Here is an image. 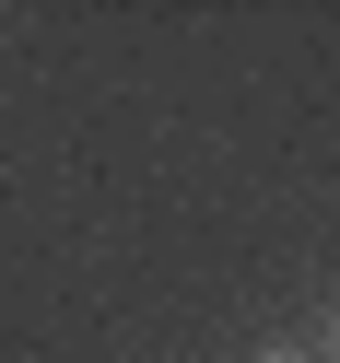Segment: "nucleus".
Wrapping results in <instances>:
<instances>
[{
  "label": "nucleus",
  "instance_id": "f257e3e1",
  "mask_svg": "<svg viewBox=\"0 0 340 363\" xmlns=\"http://www.w3.org/2000/svg\"><path fill=\"white\" fill-rule=\"evenodd\" d=\"M258 363H305V352H258Z\"/></svg>",
  "mask_w": 340,
  "mask_h": 363
},
{
  "label": "nucleus",
  "instance_id": "f03ea898",
  "mask_svg": "<svg viewBox=\"0 0 340 363\" xmlns=\"http://www.w3.org/2000/svg\"><path fill=\"white\" fill-rule=\"evenodd\" d=\"M329 363H340V316H329Z\"/></svg>",
  "mask_w": 340,
  "mask_h": 363
}]
</instances>
